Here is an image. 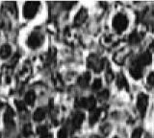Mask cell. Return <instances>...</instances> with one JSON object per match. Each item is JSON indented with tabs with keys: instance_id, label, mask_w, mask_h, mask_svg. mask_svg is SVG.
<instances>
[{
	"instance_id": "obj_1",
	"label": "cell",
	"mask_w": 154,
	"mask_h": 138,
	"mask_svg": "<svg viewBox=\"0 0 154 138\" xmlns=\"http://www.w3.org/2000/svg\"><path fill=\"white\" fill-rule=\"evenodd\" d=\"M112 24L114 30L119 34V33H122L126 30L128 26V19L126 16L123 15V13H117L113 18Z\"/></svg>"
},
{
	"instance_id": "obj_2",
	"label": "cell",
	"mask_w": 154,
	"mask_h": 138,
	"mask_svg": "<svg viewBox=\"0 0 154 138\" xmlns=\"http://www.w3.org/2000/svg\"><path fill=\"white\" fill-rule=\"evenodd\" d=\"M104 64H105V60L99 59L98 57L94 54L90 55L88 57V59H87V65H88V67L93 69L96 73H99L103 70Z\"/></svg>"
},
{
	"instance_id": "obj_3",
	"label": "cell",
	"mask_w": 154,
	"mask_h": 138,
	"mask_svg": "<svg viewBox=\"0 0 154 138\" xmlns=\"http://www.w3.org/2000/svg\"><path fill=\"white\" fill-rule=\"evenodd\" d=\"M41 6V3L38 1H30L26 2L23 6V16L26 19H32L35 17L38 11V8Z\"/></svg>"
},
{
	"instance_id": "obj_4",
	"label": "cell",
	"mask_w": 154,
	"mask_h": 138,
	"mask_svg": "<svg viewBox=\"0 0 154 138\" xmlns=\"http://www.w3.org/2000/svg\"><path fill=\"white\" fill-rule=\"evenodd\" d=\"M43 43V36L40 32H32L27 39V45L31 49H37Z\"/></svg>"
},
{
	"instance_id": "obj_5",
	"label": "cell",
	"mask_w": 154,
	"mask_h": 138,
	"mask_svg": "<svg viewBox=\"0 0 154 138\" xmlns=\"http://www.w3.org/2000/svg\"><path fill=\"white\" fill-rule=\"evenodd\" d=\"M31 74H32V67H31V64L29 61H25V63L23 64L21 70L19 71V73L17 76V83L23 84H25L27 81L29 80V78L31 77Z\"/></svg>"
},
{
	"instance_id": "obj_6",
	"label": "cell",
	"mask_w": 154,
	"mask_h": 138,
	"mask_svg": "<svg viewBox=\"0 0 154 138\" xmlns=\"http://www.w3.org/2000/svg\"><path fill=\"white\" fill-rule=\"evenodd\" d=\"M96 106V101L94 97H87V98H79L76 100L75 102V107H82L86 108L88 110L91 111L93 109L95 108Z\"/></svg>"
},
{
	"instance_id": "obj_7",
	"label": "cell",
	"mask_w": 154,
	"mask_h": 138,
	"mask_svg": "<svg viewBox=\"0 0 154 138\" xmlns=\"http://www.w3.org/2000/svg\"><path fill=\"white\" fill-rule=\"evenodd\" d=\"M148 96L144 93H140L137 98V108L139 112L143 115L148 107Z\"/></svg>"
},
{
	"instance_id": "obj_8",
	"label": "cell",
	"mask_w": 154,
	"mask_h": 138,
	"mask_svg": "<svg viewBox=\"0 0 154 138\" xmlns=\"http://www.w3.org/2000/svg\"><path fill=\"white\" fill-rule=\"evenodd\" d=\"M130 75L135 80H140L143 77V66L140 65L136 60L133 61L132 65L130 66Z\"/></svg>"
},
{
	"instance_id": "obj_9",
	"label": "cell",
	"mask_w": 154,
	"mask_h": 138,
	"mask_svg": "<svg viewBox=\"0 0 154 138\" xmlns=\"http://www.w3.org/2000/svg\"><path fill=\"white\" fill-rule=\"evenodd\" d=\"M13 74V68H11L8 65H5L2 67L1 74H0V84H9L11 82Z\"/></svg>"
},
{
	"instance_id": "obj_10",
	"label": "cell",
	"mask_w": 154,
	"mask_h": 138,
	"mask_svg": "<svg viewBox=\"0 0 154 138\" xmlns=\"http://www.w3.org/2000/svg\"><path fill=\"white\" fill-rule=\"evenodd\" d=\"M14 112L12 109V107H7L6 110L4 112V123L5 126L7 128H12V127H14Z\"/></svg>"
},
{
	"instance_id": "obj_11",
	"label": "cell",
	"mask_w": 154,
	"mask_h": 138,
	"mask_svg": "<svg viewBox=\"0 0 154 138\" xmlns=\"http://www.w3.org/2000/svg\"><path fill=\"white\" fill-rule=\"evenodd\" d=\"M129 53H130V49L129 48H123L122 50H119L115 54L114 60L118 64H123L125 60H126V58L128 57Z\"/></svg>"
},
{
	"instance_id": "obj_12",
	"label": "cell",
	"mask_w": 154,
	"mask_h": 138,
	"mask_svg": "<svg viewBox=\"0 0 154 138\" xmlns=\"http://www.w3.org/2000/svg\"><path fill=\"white\" fill-rule=\"evenodd\" d=\"M88 18V11L85 8H82L81 10L76 13L74 17V25L75 26H80L87 20Z\"/></svg>"
},
{
	"instance_id": "obj_13",
	"label": "cell",
	"mask_w": 154,
	"mask_h": 138,
	"mask_svg": "<svg viewBox=\"0 0 154 138\" xmlns=\"http://www.w3.org/2000/svg\"><path fill=\"white\" fill-rule=\"evenodd\" d=\"M4 11L8 13L10 16H13L14 18H17V7L16 2H5L3 4Z\"/></svg>"
},
{
	"instance_id": "obj_14",
	"label": "cell",
	"mask_w": 154,
	"mask_h": 138,
	"mask_svg": "<svg viewBox=\"0 0 154 138\" xmlns=\"http://www.w3.org/2000/svg\"><path fill=\"white\" fill-rule=\"evenodd\" d=\"M84 118H85V115L83 112H81V111L75 112L71 120V125L73 127V128H75V130L79 128L82 126V124H83Z\"/></svg>"
},
{
	"instance_id": "obj_15",
	"label": "cell",
	"mask_w": 154,
	"mask_h": 138,
	"mask_svg": "<svg viewBox=\"0 0 154 138\" xmlns=\"http://www.w3.org/2000/svg\"><path fill=\"white\" fill-rule=\"evenodd\" d=\"M136 61L141 66L149 65L152 61V56L150 54V52H148V51L143 52V53L136 60Z\"/></svg>"
},
{
	"instance_id": "obj_16",
	"label": "cell",
	"mask_w": 154,
	"mask_h": 138,
	"mask_svg": "<svg viewBox=\"0 0 154 138\" xmlns=\"http://www.w3.org/2000/svg\"><path fill=\"white\" fill-rule=\"evenodd\" d=\"M101 115V109L100 108H94L90 112V117H89V122L91 126H94V124L99 120Z\"/></svg>"
},
{
	"instance_id": "obj_17",
	"label": "cell",
	"mask_w": 154,
	"mask_h": 138,
	"mask_svg": "<svg viewBox=\"0 0 154 138\" xmlns=\"http://www.w3.org/2000/svg\"><path fill=\"white\" fill-rule=\"evenodd\" d=\"M46 116V109L45 107H38L37 108L33 114V119L36 122H41Z\"/></svg>"
},
{
	"instance_id": "obj_18",
	"label": "cell",
	"mask_w": 154,
	"mask_h": 138,
	"mask_svg": "<svg viewBox=\"0 0 154 138\" xmlns=\"http://www.w3.org/2000/svg\"><path fill=\"white\" fill-rule=\"evenodd\" d=\"M90 81H91V73L85 72L78 78V84L82 88H85L89 85Z\"/></svg>"
},
{
	"instance_id": "obj_19",
	"label": "cell",
	"mask_w": 154,
	"mask_h": 138,
	"mask_svg": "<svg viewBox=\"0 0 154 138\" xmlns=\"http://www.w3.org/2000/svg\"><path fill=\"white\" fill-rule=\"evenodd\" d=\"M117 85L119 89H126L128 90L129 87H128V83L126 78L124 77V75L122 73H119L117 76Z\"/></svg>"
},
{
	"instance_id": "obj_20",
	"label": "cell",
	"mask_w": 154,
	"mask_h": 138,
	"mask_svg": "<svg viewBox=\"0 0 154 138\" xmlns=\"http://www.w3.org/2000/svg\"><path fill=\"white\" fill-rule=\"evenodd\" d=\"M12 54V48L9 44H3L0 48V58L3 60L8 59Z\"/></svg>"
},
{
	"instance_id": "obj_21",
	"label": "cell",
	"mask_w": 154,
	"mask_h": 138,
	"mask_svg": "<svg viewBox=\"0 0 154 138\" xmlns=\"http://www.w3.org/2000/svg\"><path fill=\"white\" fill-rule=\"evenodd\" d=\"M35 101H36V93L32 91V90L26 92L25 96H24V102H25V104H29V106H33Z\"/></svg>"
},
{
	"instance_id": "obj_22",
	"label": "cell",
	"mask_w": 154,
	"mask_h": 138,
	"mask_svg": "<svg viewBox=\"0 0 154 138\" xmlns=\"http://www.w3.org/2000/svg\"><path fill=\"white\" fill-rule=\"evenodd\" d=\"M37 133L41 138H49V132L46 126H40L37 128Z\"/></svg>"
},
{
	"instance_id": "obj_23",
	"label": "cell",
	"mask_w": 154,
	"mask_h": 138,
	"mask_svg": "<svg viewBox=\"0 0 154 138\" xmlns=\"http://www.w3.org/2000/svg\"><path fill=\"white\" fill-rule=\"evenodd\" d=\"M22 134H23L24 137H26V138L30 137V136L33 134L32 126H31L29 123H28V124H25V125H24V127H23V128H22Z\"/></svg>"
},
{
	"instance_id": "obj_24",
	"label": "cell",
	"mask_w": 154,
	"mask_h": 138,
	"mask_svg": "<svg viewBox=\"0 0 154 138\" xmlns=\"http://www.w3.org/2000/svg\"><path fill=\"white\" fill-rule=\"evenodd\" d=\"M140 35L138 34V32L137 31H134L131 35L129 36V41L131 42L132 44H136L138 43V42L140 41Z\"/></svg>"
},
{
	"instance_id": "obj_25",
	"label": "cell",
	"mask_w": 154,
	"mask_h": 138,
	"mask_svg": "<svg viewBox=\"0 0 154 138\" xmlns=\"http://www.w3.org/2000/svg\"><path fill=\"white\" fill-rule=\"evenodd\" d=\"M14 104H16V107L19 112L26 110V104L24 101H18V100H16V101H14Z\"/></svg>"
},
{
	"instance_id": "obj_26",
	"label": "cell",
	"mask_w": 154,
	"mask_h": 138,
	"mask_svg": "<svg viewBox=\"0 0 154 138\" xmlns=\"http://www.w3.org/2000/svg\"><path fill=\"white\" fill-rule=\"evenodd\" d=\"M101 84H102V82H101L100 79H95L93 83V85H91V89L94 90V91H97V90L100 89L101 87Z\"/></svg>"
},
{
	"instance_id": "obj_27",
	"label": "cell",
	"mask_w": 154,
	"mask_h": 138,
	"mask_svg": "<svg viewBox=\"0 0 154 138\" xmlns=\"http://www.w3.org/2000/svg\"><path fill=\"white\" fill-rule=\"evenodd\" d=\"M69 136V131H67L66 128H62L60 131H58V138H67Z\"/></svg>"
},
{
	"instance_id": "obj_28",
	"label": "cell",
	"mask_w": 154,
	"mask_h": 138,
	"mask_svg": "<svg viewBox=\"0 0 154 138\" xmlns=\"http://www.w3.org/2000/svg\"><path fill=\"white\" fill-rule=\"evenodd\" d=\"M143 134V128H135L134 131L132 132L131 138H141Z\"/></svg>"
},
{
	"instance_id": "obj_29",
	"label": "cell",
	"mask_w": 154,
	"mask_h": 138,
	"mask_svg": "<svg viewBox=\"0 0 154 138\" xmlns=\"http://www.w3.org/2000/svg\"><path fill=\"white\" fill-rule=\"evenodd\" d=\"M19 58H20V55H18V54L14 55V56L12 57V60H11V61H10V63L8 64V66H10L11 68H13L14 66L17 63V61H18Z\"/></svg>"
},
{
	"instance_id": "obj_30",
	"label": "cell",
	"mask_w": 154,
	"mask_h": 138,
	"mask_svg": "<svg viewBox=\"0 0 154 138\" xmlns=\"http://www.w3.org/2000/svg\"><path fill=\"white\" fill-rule=\"evenodd\" d=\"M107 70L108 71H107V73H106V80H107L108 83H111L115 79V75H114V73L112 72V70H111L110 68L107 69Z\"/></svg>"
},
{
	"instance_id": "obj_31",
	"label": "cell",
	"mask_w": 154,
	"mask_h": 138,
	"mask_svg": "<svg viewBox=\"0 0 154 138\" xmlns=\"http://www.w3.org/2000/svg\"><path fill=\"white\" fill-rule=\"evenodd\" d=\"M109 97V91L108 90H103L102 92L98 93V98L100 100H107Z\"/></svg>"
},
{
	"instance_id": "obj_32",
	"label": "cell",
	"mask_w": 154,
	"mask_h": 138,
	"mask_svg": "<svg viewBox=\"0 0 154 138\" xmlns=\"http://www.w3.org/2000/svg\"><path fill=\"white\" fill-rule=\"evenodd\" d=\"M147 83L151 85V87H154V71L151 72L150 74L148 75V78H147Z\"/></svg>"
},
{
	"instance_id": "obj_33",
	"label": "cell",
	"mask_w": 154,
	"mask_h": 138,
	"mask_svg": "<svg viewBox=\"0 0 154 138\" xmlns=\"http://www.w3.org/2000/svg\"><path fill=\"white\" fill-rule=\"evenodd\" d=\"M74 2H64L63 3V7H64L66 10H69V9L74 5Z\"/></svg>"
},
{
	"instance_id": "obj_34",
	"label": "cell",
	"mask_w": 154,
	"mask_h": 138,
	"mask_svg": "<svg viewBox=\"0 0 154 138\" xmlns=\"http://www.w3.org/2000/svg\"><path fill=\"white\" fill-rule=\"evenodd\" d=\"M3 107V104L1 103V101H0V107Z\"/></svg>"
},
{
	"instance_id": "obj_35",
	"label": "cell",
	"mask_w": 154,
	"mask_h": 138,
	"mask_svg": "<svg viewBox=\"0 0 154 138\" xmlns=\"http://www.w3.org/2000/svg\"><path fill=\"white\" fill-rule=\"evenodd\" d=\"M146 138H150V136H146Z\"/></svg>"
},
{
	"instance_id": "obj_36",
	"label": "cell",
	"mask_w": 154,
	"mask_h": 138,
	"mask_svg": "<svg viewBox=\"0 0 154 138\" xmlns=\"http://www.w3.org/2000/svg\"><path fill=\"white\" fill-rule=\"evenodd\" d=\"M93 138H99V137H96V136H94V137H93Z\"/></svg>"
},
{
	"instance_id": "obj_37",
	"label": "cell",
	"mask_w": 154,
	"mask_h": 138,
	"mask_svg": "<svg viewBox=\"0 0 154 138\" xmlns=\"http://www.w3.org/2000/svg\"><path fill=\"white\" fill-rule=\"evenodd\" d=\"M0 138H1V133H0Z\"/></svg>"
},
{
	"instance_id": "obj_38",
	"label": "cell",
	"mask_w": 154,
	"mask_h": 138,
	"mask_svg": "<svg viewBox=\"0 0 154 138\" xmlns=\"http://www.w3.org/2000/svg\"><path fill=\"white\" fill-rule=\"evenodd\" d=\"M114 138H119V137H114Z\"/></svg>"
}]
</instances>
